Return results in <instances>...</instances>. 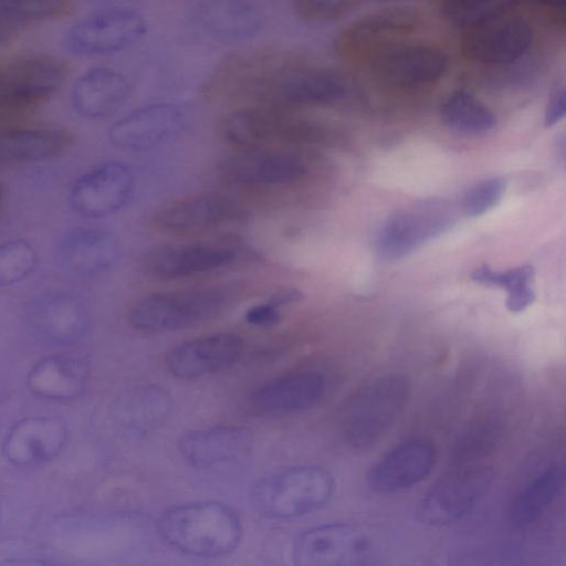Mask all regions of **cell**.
<instances>
[{
	"label": "cell",
	"mask_w": 566,
	"mask_h": 566,
	"mask_svg": "<svg viewBox=\"0 0 566 566\" xmlns=\"http://www.w3.org/2000/svg\"><path fill=\"white\" fill-rule=\"evenodd\" d=\"M440 114L449 128L463 134H484L496 124L493 112L465 91L451 93L442 103Z\"/></svg>",
	"instance_id": "34"
},
{
	"label": "cell",
	"mask_w": 566,
	"mask_h": 566,
	"mask_svg": "<svg viewBox=\"0 0 566 566\" xmlns=\"http://www.w3.org/2000/svg\"><path fill=\"white\" fill-rule=\"evenodd\" d=\"M220 171L231 182L277 186L302 179L307 167L294 153L259 148L244 149L226 158Z\"/></svg>",
	"instance_id": "21"
},
{
	"label": "cell",
	"mask_w": 566,
	"mask_h": 566,
	"mask_svg": "<svg viewBox=\"0 0 566 566\" xmlns=\"http://www.w3.org/2000/svg\"><path fill=\"white\" fill-rule=\"evenodd\" d=\"M565 478V468L554 464L521 490L509 511L512 526L524 528L538 521L562 492Z\"/></svg>",
	"instance_id": "31"
},
{
	"label": "cell",
	"mask_w": 566,
	"mask_h": 566,
	"mask_svg": "<svg viewBox=\"0 0 566 566\" xmlns=\"http://www.w3.org/2000/svg\"><path fill=\"white\" fill-rule=\"evenodd\" d=\"M187 123V114L179 105L154 103L135 108L116 120L108 137L118 149L142 151L178 136Z\"/></svg>",
	"instance_id": "11"
},
{
	"label": "cell",
	"mask_w": 566,
	"mask_h": 566,
	"mask_svg": "<svg viewBox=\"0 0 566 566\" xmlns=\"http://www.w3.org/2000/svg\"><path fill=\"white\" fill-rule=\"evenodd\" d=\"M533 277L534 269L528 264L506 271L493 270L488 264H482L471 273L472 281L479 284L505 289V306L511 313H521L534 303L536 295L532 286Z\"/></svg>",
	"instance_id": "33"
},
{
	"label": "cell",
	"mask_w": 566,
	"mask_h": 566,
	"mask_svg": "<svg viewBox=\"0 0 566 566\" xmlns=\"http://www.w3.org/2000/svg\"><path fill=\"white\" fill-rule=\"evenodd\" d=\"M222 136L242 149L315 142L318 128L292 108L253 104L228 113L220 123Z\"/></svg>",
	"instance_id": "6"
},
{
	"label": "cell",
	"mask_w": 566,
	"mask_h": 566,
	"mask_svg": "<svg viewBox=\"0 0 566 566\" xmlns=\"http://www.w3.org/2000/svg\"><path fill=\"white\" fill-rule=\"evenodd\" d=\"M566 112V94L564 86L557 87L551 95L545 111V126L549 127L559 122Z\"/></svg>",
	"instance_id": "40"
},
{
	"label": "cell",
	"mask_w": 566,
	"mask_h": 566,
	"mask_svg": "<svg viewBox=\"0 0 566 566\" xmlns=\"http://www.w3.org/2000/svg\"><path fill=\"white\" fill-rule=\"evenodd\" d=\"M389 548L388 536L367 522H333L301 532L292 546L300 566H356L380 562Z\"/></svg>",
	"instance_id": "2"
},
{
	"label": "cell",
	"mask_w": 566,
	"mask_h": 566,
	"mask_svg": "<svg viewBox=\"0 0 566 566\" xmlns=\"http://www.w3.org/2000/svg\"><path fill=\"white\" fill-rule=\"evenodd\" d=\"M437 459L433 442L423 437L402 441L367 472L366 482L377 493L405 491L422 482L432 471Z\"/></svg>",
	"instance_id": "15"
},
{
	"label": "cell",
	"mask_w": 566,
	"mask_h": 566,
	"mask_svg": "<svg viewBox=\"0 0 566 566\" xmlns=\"http://www.w3.org/2000/svg\"><path fill=\"white\" fill-rule=\"evenodd\" d=\"M243 339L229 332L185 340L165 357L167 370L180 379H197L233 366L243 353Z\"/></svg>",
	"instance_id": "16"
},
{
	"label": "cell",
	"mask_w": 566,
	"mask_h": 566,
	"mask_svg": "<svg viewBox=\"0 0 566 566\" xmlns=\"http://www.w3.org/2000/svg\"><path fill=\"white\" fill-rule=\"evenodd\" d=\"M36 265V251L28 241L12 239L0 242V287L28 279Z\"/></svg>",
	"instance_id": "36"
},
{
	"label": "cell",
	"mask_w": 566,
	"mask_h": 566,
	"mask_svg": "<svg viewBox=\"0 0 566 566\" xmlns=\"http://www.w3.org/2000/svg\"><path fill=\"white\" fill-rule=\"evenodd\" d=\"M88 379L86 363L65 354H53L38 360L29 370L25 384L35 397L67 401L78 398Z\"/></svg>",
	"instance_id": "27"
},
{
	"label": "cell",
	"mask_w": 566,
	"mask_h": 566,
	"mask_svg": "<svg viewBox=\"0 0 566 566\" xmlns=\"http://www.w3.org/2000/svg\"><path fill=\"white\" fill-rule=\"evenodd\" d=\"M171 408L166 390L155 385L134 388L117 400L115 417L134 434H145L165 422Z\"/></svg>",
	"instance_id": "30"
},
{
	"label": "cell",
	"mask_w": 566,
	"mask_h": 566,
	"mask_svg": "<svg viewBox=\"0 0 566 566\" xmlns=\"http://www.w3.org/2000/svg\"><path fill=\"white\" fill-rule=\"evenodd\" d=\"M60 252L67 269L91 276L113 268L119 256V244L108 231L78 229L63 239Z\"/></svg>",
	"instance_id": "29"
},
{
	"label": "cell",
	"mask_w": 566,
	"mask_h": 566,
	"mask_svg": "<svg viewBox=\"0 0 566 566\" xmlns=\"http://www.w3.org/2000/svg\"><path fill=\"white\" fill-rule=\"evenodd\" d=\"M196 24L221 41H240L260 31L263 18L249 0H203L193 12Z\"/></svg>",
	"instance_id": "28"
},
{
	"label": "cell",
	"mask_w": 566,
	"mask_h": 566,
	"mask_svg": "<svg viewBox=\"0 0 566 566\" xmlns=\"http://www.w3.org/2000/svg\"><path fill=\"white\" fill-rule=\"evenodd\" d=\"M280 307L271 301L253 305L245 312V321L253 326L271 327L281 321Z\"/></svg>",
	"instance_id": "39"
},
{
	"label": "cell",
	"mask_w": 566,
	"mask_h": 566,
	"mask_svg": "<svg viewBox=\"0 0 566 566\" xmlns=\"http://www.w3.org/2000/svg\"><path fill=\"white\" fill-rule=\"evenodd\" d=\"M252 444L250 429L224 424L185 432L178 440V450L189 465L209 469L245 458Z\"/></svg>",
	"instance_id": "22"
},
{
	"label": "cell",
	"mask_w": 566,
	"mask_h": 566,
	"mask_svg": "<svg viewBox=\"0 0 566 566\" xmlns=\"http://www.w3.org/2000/svg\"><path fill=\"white\" fill-rule=\"evenodd\" d=\"M233 249L214 243L163 244L148 250L140 260L144 275L177 280L222 269L234 262Z\"/></svg>",
	"instance_id": "13"
},
{
	"label": "cell",
	"mask_w": 566,
	"mask_h": 566,
	"mask_svg": "<svg viewBox=\"0 0 566 566\" xmlns=\"http://www.w3.org/2000/svg\"><path fill=\"white\" fill-rule=\"evenodd\" d=\"M450 226L451 216L443 207L422 205L389 217L376 233L375 248L385 260L401 259Z\"/></svg>",
	"instance_id": "12"
},
{
	"label": "cell",
	"mask_w": 566,
	"mask_h": 566,
	"mask_svg": "<svg viewBox=\"0 0 566 566\" xmlns=\"http://www.w3.org/2000/svg\"><path fill=\"white\" fill-rule=\"evenodd\" d=\"M539 3L555 10H563L565 7V0H536Z\"/></svg>",
	"instance_id": "41"
},
{
	"label": "cell",
	"mask_w": 566,
	"mask_h": 566,
	"mask_svg": "<svg viewBox=\"0 0 566 566\" xmlns=\"http://www.w3.org/2000/svg\"><path fill=\"white\" fill-rule=\"evenodd\" d=\"M69 439L66 422L56 416H30L17 421L1 447L13 467L31 468L55 459Z\"/></svg>",
	"instance_id": "14"
},
{
	"label": "cell",
	"mask_w": 566,
	"mask_h": 566,
	"mask_svg": "<svg viewBox=\"0 0 566 566\" xmlns=\"http://www.w3.org/2000/svg\"><path fill=\"white\" fill-rule=\"evenodd\" d=\"M409 395V380L401 373H386L365 382L347 399L340 412L346 442L358 450L375 444L402 413Z\"/></svg>",
	"instance_id": "4"
},
{
	"label": "cell",
	"mask_w": 566,
	"mask_h": 566,
	"mask_svg": "<svg viewBox=\"0 0 566 566\" xmlns=\"http://www.w3.org/2000/svg\"><path fill=\"white\" fill-rule=\"evenodd\" d=\"M448 69L446 53L428 44L389 46L378 52L373 60V74L381 82L411 87L432 83Z\"/></svg>",
	"instance_id": "18"
},
{
	"label": "cell",
	"mask_w": 566,
	"mask_h": 566,
	"mask_svg": "<svg viewBox=\"0 0 566 566\" xmlns=\"http://www.w3.org/2000/svg\"><path fill=\"white\" fill-rule=\"evenodd\" d=\"M241 214L231 198L209 192L164 206L151 214L150 223L163 232L189 233L229 223Z\"/></svg>",
	"instance_id": "20"
},
{
	"label": "cell",
	"mask_w": 566,
	"mask_h": 566,
	"mask_svg": "<svg viewBox=\"0 0 566 566\" xmlns=\"http://www.w3.org/2000/svg\"><path fill=\"white\" fill-rule=\"evenodd\" d=\"M326 390L324 376L316 370H297L258 387L250 402L259 412L271 416L295 415L315 407Z\"/></svg>",
	"instance_id": "23"
},
{
	"label": "cell",
	"mask_w": 566,
	"mask_h": 566,
	"mask_svg": "<svg viewBox=\"0 0 566 566\" xmlns=\"http://www.w3.org/2000/svg\"><path fill=\"white\" fill-rule=\"evenodd\" d=\"M4 188L3 186L0 184V208L2 207L3 205V201H4Z\"/></svg>",
	"instance_id": "42"
},
{
	"label": "cell",
	"mask_w": 566,
	"mask_h": 566,
	"mask_svg": "<svg viewBox=\"0 0 566 566\" xmlns=\"http://www.w3.org/2000/svg\"><path fill=\"white\" fill-rule=\"evenodd\" d=\"M332 473L306 464L276 471L259 479L250 489L252 509L268 518H293L325 506L333 496Z\"/></svg>",
	"instance_id": "5"
},
{
	"label": "cell",
	"mask_w": 566,
	"mask_h": 566,
	"mask_svg": "<svg viewBox=\"0 0 566 566\" xmlns=\"http://www.w3.org/2000/svg\"><path fill=\"white\" fill-rule=\"evenodd\" d=\"M420 15L410 8H388L371 12L350 23L335 40V50L344 59L380 51L386 44L413 32Z\"/></svg>",
	"instance_id": "17"
},
{
	"label": "cell",
	"mask_w": 566,
	"mask_h": 566,
	"mask_svg": "<svg viewBox=\"0 0 566 566\" xmlns=\"http://www.w3.org/2000/svg\"><path fill=\"white\" fill-rule=\"evenodd\" d=\"M517 0H448L444 15L458 25L468 29L501 18Z\"/></svg>",
	"instance_id": "35"
},
{
	"label": "cell",
	"mask_w": 566,
	"mask_h": 566,
	"mask_svg": "<svg viewBox=\"0 0 566 566\" xmlns=\"http://www.w3.org/2000/svg\"><path fill=\"white\" fill-rule=\"evenodd\" d=\"M359 0H294L295 15L311 24H324L347 14Z\"/></svg>",
	"instance_id": "37"
},
{
	"label": "cell",
	"mask_w": 566,
	"mask_h": 566,
	"mask_svg": "<svg viewBox=\"0 0 566 566\" xmlns=\"http://www.w3.org/2000/svg\"><path fill=\"white\" fill-rule=\"evenodd\" d=\"M67 65L51 55H22L0 63V112L21 113L53 97L64 84Z\"/></svg>",
	"instance_id": "8"
},
{
	"label": "cell",
	"mask_w": 566,
	"mask_h": 566,
	"mask_svg": "<svg viewBox=\"0 0 566 566\" xmlns=\"http://www.w3.org/2000/svg\"><path fill=\"white\" fill-rule=\"evenodd\" d=\"M147 33V21L139 12L113 8L91 13L69 27L62 43L72 55L95 57L122 52Z\"/></svg>",
	"instance_id": "9"
},
{
	"label": "cell",
	"mask_w": 566,
	"mask_h": 566,
	"mask_svg": "<svg viewBox=\"0 0 566 566\" xmlns=\"http://www.w3.org/2000/svg\"><path fill=\"white\" fill-rule=\"evenodd\" d=\"M532 30L518 18H497L468 29L461 40L463 55L484 64H507L530 49Z\"/></svg>",
	"instance_id": "19"
},
{
	"label": "cell",
	"mask_w": 566,
	"mask_h": 566,
	"mask_svg": "<svg viewBox=\"0 0 566 566\" xmlns=\"http://www.w3.org/2000/svg\"><path fill=\"white\" fill-rule=\"evenodd\" d=\"M238 292L233 286L213 285L151 293L130 306L127 321L144 332L186 329L221 315L235 302Z\"/></svg>",
	"instance_id": "3"
},
{
	"label": "cell",
	"mask_w": 566,
	"mask_h": 566,
	"mask_svg": "<svg viewBox=\"0 0 566 566\" xmlns=\"http://www.w3.org/2000/svg\"><path fill=\"white\" fill-rule=\"evenodd\" d=\"M28 318L41 337L61 346L76 344L87 329L84 305L65 293H49L34 300Z\"/></svg>",
	"instance_id": "26"
},
{
	"label": "cell",
	"mask_w": 566,
	"mask_h": 566,
	"mask_svg": "<svg viewBox=\"0 0 566 566\" xmlns=\"http://www.w3.org/2000/svg\"><path fill=\"white\" fill-rule=\"evenodd\" d=\"M134 187V174L127 165L106 161L74 180L69 193L70 206L84 218H106L127 205Z\"/></svg>",
	"instance_id": "10"
},
{
	"label": "cell",
	"mask_w": 566,
	"mask_h": 566,
	"mask_svg": "<svg viewBox=\"0 0 566 566\" xmlns=\"http://www.w3.org/2000/svg\"><path fill=\"white\" fill-rule=\"evenodd\" d=\"M71 4V0H0V43L65 15Z\"/></svg>",
	"instance_id": "32"
},
{
	"label": "cell",
	"mask_w": 566,
	"mask_h": 566,
	"mask_svg": "<svg viewBox=\"0 0 566 566\" xmlns=\"http://www.w3.org/2000/svg\"><path fill=\"white\" fill-rule=\"evenodd\" d=\"M505 190V180L492 177L472 186L463 196L462 210L468 217H479L494 208Z\"/></svg>",
	"instance_id": "38"
},
{
	"label": "cell",
	"mask_w": 566,
	"mask_h": 566,
	"mask_svg": "<svg viewBox=\"0 0 566 566\" xmlns=\"http://www.w3.org/2000/svg\"><path fill=\"white\" fill-rule=\"evenodd\" d=\"M492 481L493 470L486 464L453 469L422 495L416 515L427 526L451 525L474 510L486 495Z\"/></svg>",
	"instance_id": "7"
},
{
	"label": "cell",
	"mask_w": 566,
	"mask_h": 566,
	"mask_svg": "<svg viewBox=\"0 0 566 566\" xmlns=\"http://www.w3.org/2000/svg\"><path fill=\"white\" fill-rule=\"evenodd\" d=\"M130 93L132 84L122 72L108 66H94L76 78L70 101L81 117L98 119L117 111Z\"/></svg>",
	"instance_id": "24"
},
{
	"label": "cell",
	"mask_w": 566,
	"mask_h": 566,
	"mask_svg": "<svg viewBox=\"0 0 566 566\" xmlns=\"http://www.w3.org/2000/svg\"><path fill=\"white\" fill-rule=\"evenodd\" d=\"M73 134L56 126H15L0 129V166L52 160L73 145Z\"/></svg>",
	"instance_id": "25"
},
{
	"label": "cell",
	"mask_w": 566,
	"mask_h": 566,
	"mask_svg": "<svg viewBox=\"0 0 566 566\" xmlns=\"http://www.w3.org/2000/svg\"><path fill=\"white\" fill-rule=\"evenodd\" d=\"M160 538L186 555L216 558L232 553L243 528L237 512L218 501L182 503L166 509L156 522Z\"/></svg>",
	"instance_id": "1"
}]
</instances>
